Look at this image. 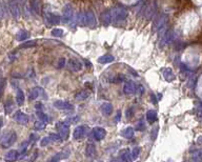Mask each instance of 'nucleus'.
Masks as SVG:
<instances>
[{
    "label": "nucleus",
    "instance_id": "nucleus-1",
    "mask_svg": "<svg viewBox=\"0 0 202 162\" xmlns=\"http://www.w3.org/2000/svg\"><path fill=\"white\" fill-rule=\"evenodd\" d=\"M85 155H87V158H91V159H93V158L96 157L97 150H96V148H95V145L93 144V143H89V144L87 145V148H85Z\"/></svg>",
    "mask_w": 202,
    "mask_h": 162
},
{
    "label": "nucleus",
    "instance_id": "nucleus-2",
    "mask_svg": "<svg viewBox=\"0 0 202 162\" xmlns=\"http://www.w3.org/2000/svg\"><path fill=\"white\" fill-rule=\"evenodd\" d=\"M105 135H106L105 131L101 127H96V128H94V131H93V136H94V138L96 139V140H102V139H104Z\"/></svg>",
    "mask_w": 202,
    "mask_h": 162
},
{
    "label": "nucleus",
    "instance_id": "nucleus-3",
    "mask_svg": "<svg viewBox=\"0 0 202 162\" xmlns=\"http://www.w3.org/2000/svg\"><path fill=\"white\" fill-rule=\"evenodd\" d=\"M120 158L123 162H131L132 161V154L128 150H123L120 152Z\"/></svg>",
    "mask_w": 202,
    "mask_h": 162
},
{
    "label": "nucleus",
    "instance_id": "nucleus-4",
    "mask_svg": "<svg viewBox=\"0 0 202 162\" xmlns=\"http://www.w3.org/2000/svg\"><path fill=\"white\" fill-rule=\"evenodd\" d=\"M83 135H84V127L83 126H78L74 132L75 140H79V139H81Z\"/></svg>",
    "mask_w": 202,
    "mask_h": 162
},
{
    "label": "nucleus",
    "instance_id": "nucleus-5",
    "mask_svg": "<svg viewBox=\"0 0 202 162\" xmlns=\"http://www.w3.org/2000/svg\"><path fill=\"white\" fill-rule=\"evenodd\" d=\"M69 155H70V150H63V152H60L59 154H57V155H56V158L59 160L65 159V158L69 157Z\"/></svg>",
    "mask_w": 202,
    "mask_h": 162
},
{
    "label": "nucleus",
    "instance_id": "nucleus-6",
    "mask_svg": "<svg viewBox=\"0 0 202 162\" xmlns=\"http://www.w3.org/2000/svg\"><path fill=\"white\" fill-rule=\"evenodd\" d=\"M140 150H140L139 146H136V148H133V150H132V158H133V159H137V158L139 157Z\"/></svg>",
    "mask_w": 202,
    "mask_h": 162
},
{
    "label": "nucleus",
    "instance_id": "nucleus-7",
    "mask_svg": "<svg viewBox=\"0 0 202 162\" xmlns=\"http://www.w3.org/2000/svg\"><path fill=\"white\" fill-rule=\"evenodd\" d=\"M124 137H126L128 139H130V138H132L133 137V135H134V131H133V128L132 127H128L126 130H125V132H124Z\"/></svg>",
    "mask_w": 202,
    "mask_h": 162
},
{
    "label": "nucleus",
    "instance_id": "nucleus-8",
    "mask_svg": "<svg viewBox=\"0 0 202 162\" xmlns=\"http://www.w3.org/2000/svg\"><path fill=\"white\" fill-rule=\"evenodd\" d=\"M147 119H149V122L155 121V119H156V113H155V112H149V114H147Z\"/></svg>",
    "mask_w": 202,
    "mask_h": 162
},
{
    "label": "nucleus",
    "instance_id": "nucleus-9",
    "mask_svg": "<svg viewBox=\"0 0 202 162\" xmlns=\"http://www.w3.org/2000/svg\"><path fill=\"white\" fill-rule=\"evenodd\" d=\"M102 109H103V112L105 113V114H110V113L112 112L111 104H104V107H102Z\"/></svg>",
    "mask_w": 202,
    "mask_h": 162
},
{
    "label": "nucleus",
    "instance_id": "nucleus-10",
    "mask_svg": "<svg viewBox=\"0 0 202 162\" xmlns=\"http://www.w3.org/2000/svg\"><path fill=\"white\" fill-rule=\"evenodd\" d=\"M50 139H53V140H55V141H58V140H60V136L52 134V135H50Z\"/></svg>",
    "mask_w": 202,
    "mask_h": 162
},
{
    "label": "nucleus",
    "instance_id": "nucleus-11",
    "mask_svg": "<svg viewBox=\"0 0 202 162\" xmlns=\"http://www.w3.org/2000/svg\"><path fill=\"white\" fill-rule=\"evenodd\" d=\"M48 142H50V139H48V138H44L43 140H42V142H41V145H46Z\"/></svg>",
    "mask_w": 202,
    "mask_h": 162
},
{
    "label": "nucleus",
    "instance_id": "nucleus-12",
    "mask_svg": "<svg viewBox=\"0 0 202 162\" xmlns=\"http://www.w3.org/2000/svg\"><path fill=\"white\" fill-rule=\"evenodd\" d=\"M110 162H123V161L121 160V158H114V159H112Z\"/></svg>",
    "mask_w": 202,
    "mask_h": 162
},
{
    "label": "nucleus",
    "instance_id": "nucleus-13",
    "mask_svg": "<svg viewBox=\"0 0 202 162\" xmlns=\"http://www.w3.org/2000/svg\"><path fill=\"white\" fill-rule=\"evenodd\" d=\"M157 130H158V128H155V130H154V134H153V137H152V138H153V139H155V138H156V135H157Z\"/></svg>",
    "mask_w": 202,
    "mask_h": 162
},
{
    "label": "nucleus",
    "instance_id": "nucleus-14",
    "mask_svg": "<svg viewBox=\"0 0 202 162\" xmlns=\"http://www.w3.org/2000/svg\"><path fill=\"white\" fill-rule=\"evenodd\" d=\"M52 162H59V159H57L56 157H54L53 160H52Z\"/></svg>",
    "mask_w": 202,
    "mask_h": 162
},
{
    "label": "nucleus",
    "instance_id": "nucleus-15",
    "mask_svg": "<svg viewBox=\"0 0 202 162\" xmlns=\"http://www.w3.org/2000/svg\"><path fill=\"white\" fill-rule=\"evenodd\" d=\"M99 162H102V161H99Z\"/></svg>",
    "mask_w": 202,
    "mask_h": 162
}]
</instances>
